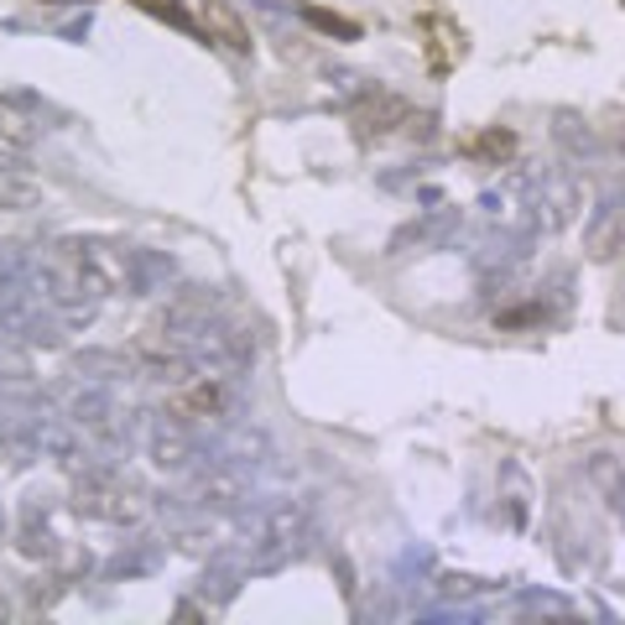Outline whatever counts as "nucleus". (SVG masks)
Segmentation results:
<instances>
[{
	"label": "nucleus",
	"instance_id": "1",
	"mask_svg": "<svg viewBox=\"0 0 625 625\" xmlns=\"http://www.w3.org/2000/svg\"><path fill=\"white\" fill-rule=\"evenodd\" d=\"M204 37L209 42H219V48L230 52H250V32L241 26V16L235 11H224V0H204Z\"/></svg>",
	"mask_w": 625,
	"mask_h": 625
},
{
	"label": "nucleus",
	"instance_id": "2",
	"mask_svg": "<svg viewBox=\"0 0 625 625\" xmlns=\"http://www.w3.org/2000/svg\"><path fill=\"white\" fill-rule=\"evenodd\" d=\"M303 22L318 26V32H329L334 42H355V37H360V22L339 16V11H329V5H303Z\"/></svg>",
	"mask_w": 625,
	"mask_h": 625
},
{
	"label": "nucleus",
	"instance_id": "3",
	"mask_svg": "<svg viewBox=\"0 0 625 625\" xmlns=\"http://www.w3.org/2000/svg\"><path fill=\"white\" fill-rule=\"evenodd\" d=\"M131 5H136V11H146V16H157V22L177 26V32H198V37H204V26L193 22V16L183 11V5H177V0H131ZM204 42H209V37H204Z\"/></svg>",
	"mask_w": 625,
	"mask_h": 625
},
{
	"label": "nucleus",
	"instance_id": "4",
	"mask_svg": "<svg viewBox=\"0 0 625 625\" xmlns=\"http://www.w3.org/2000/svg\"><path fill=\"white\" fill-rule=\"evenodd\" d=\"M475 151H490V157H505V151H511V136H505V131H490V136H475Z\"/></svg>",
	"mask_w": 625,
	"mask_h": 625
}]
</instances>
